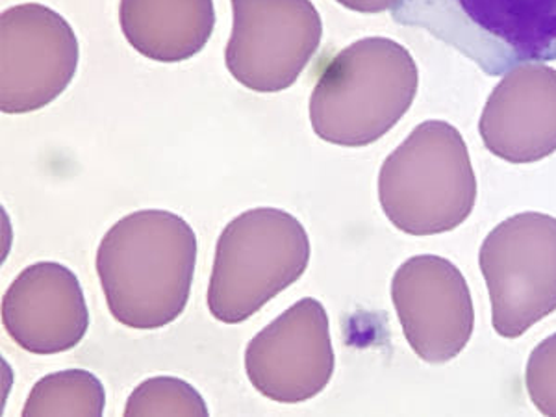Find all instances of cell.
<instances>
[{"mask_svg": "<svg viewBox=\"0 0 556 417\" xmlns=\"http://www.w3.org/2000/svg\"><path fill=\"white\" fill-rule=\"evenodd\" d=\"M96 264L115 321L128 329H162L182 316L190 301L197 236L180 215L139 210L108 230Z\"/></svg>", "mask_w": 556, "mask_h": 417, "instance_id": "obj_1", "label": "cell"}, {"mask_svg": "<svg viewBox=\"0 0 556 417\" xmlns=\"http://www.w3.org/2000/svg\"><path fill=\"white\" fill-rule=\"evenodd\" d=\"M417 86L416 62L403 45L358 39L323 67L311 97L312 128L332 146H371L405 117Z\"/></svg>", "mask_w": 556, "mask_h": 417, "instance_id": "obj_2", "label": "cell"}, {"mask_svg": "<svg viewBox=\"0 0 556 417\" xmlns=\"http://www.w3.org/2000/svg\"><path fill=\"white\" fill-rule=\"evenodd\" d=\"M379 201L393 227L410 236L451 232L468 219L477 178L468 146L445 121H425L384 160Z\"/></svg>", "mask_w": 556, "mask_h": 417, "instance_id": "obj_3", "label": "cell"}, {"mask_svg": "<svg viewBox=\"0 0 556 417\" xmlns=\"http://www.w3.org/2000/svg\"><path fill=\"white\" fill-rule=\"evenodd\" d=\"M392 17L440 39L488 76L556 60V0H399Z\"/></svg>", "mask_w": 556, "mask_h": 417, "instance_id": "obj_4", "label": "cell"}, {"mask_svg": "<svg viewBox=\"0 0 556 417\" xmlns=\"http://www.w3.org/2000/svg\"><path fill=\"white\" fill-rule=\"evenodd\" d=\"M308 262L311 240L298 217L278 208L238 215L215 247L210 314L227 325L247 321L298 282Z\"/></svg>", "mask_w": 556, "mask_h": 417, "instance_id": "obj_5", "label": "cell"}, {"mask_svg": "<svg viewBox=\"0 0 556 417\" xmlns=\"http://www.w3.org/2000/svg\"><path fill=\"white\" fill-rule=\"evenodd\" d=\"M492 325L516 340L556 312V217L525 212L508 217L482 241Z\"/></svg>", "mask_w": 556, "mask_h": 417, "instance_id": "obj_6", "label": "cell"}, {"mask_svg": "<svg viewBox=\"0 0 556 417\" xmlns=\"http://www.w3.org/2000/svg\"><path fill=\"white\" fill-rule=\"evenodd\" d=\"M225 64L256 93L290 89L319 51L321 15L312 0H232Z\"/></svg>", "mask_w": 556, "mask_h": 417, "instance_id": "obj_7", "label": "cell"}, {"mask_svg": "<svg viewBox=\"0 0 556 417\" xmlns=\"http://www.w3.org/2000/svg\"><path fill=\"white\" fill-rule=\"evenodd\" d=\"M80 60L75 30L52 8L28 2L0 15V110L30 114L70 88Z\"/></svg>", "mask_w": 556, "mask_h": 417, "instance_id": "obj_8", "label": "cell"}, {"mask_svg": "<svg viewBox=\"0 0 556 417\" xmlns=\"http://www.w3.org/2000/svg\"><path fill=\"white\" fill-rule=\"evenodd\" d=\"M334 366L329 314L316 299L298 301L247 345V377L256 392L280 405L319 395Z\"/></svg>", "mask_w": 556, "mask_h": 417, "instance_id": "obj_9", "label": "cell"}, {"mask_svg": "<svg viewBox=\"0 0 556 417\" xmlns=\"http://www.w3.org/2000/svg\"><path fill=\"white\" fill-rule=\"evenodd\" d=\"M392 301L412 351L429 364H445L466 349L475 327L468 280L442 256L406 260L392 280Z\"/></svg>", "mask_w": 556, "mask_h": 417, "instance_id": "obj_10", "label": "cell"}, {"mask_svg": "<svg viewBox=\"0 0 556 417\" xmlns=\"http://www.w3.org/2000/svg\"><path fill=\"white\" fill-rule=\"evenodd\" d=\"M2 325L28 353L47 356L75 349L89 327L80 280L56 262L26 267L4 293Z\"/></svg>", "mask_w": 556, "mask_h": 417, "instance_id": "obj_11", "label": "cell"}, {"mask_svg": "<svg viewBox=\"0 0 556 417\" xmlns=\"http://www.w3.org/2000/svg\"><path fill=\"white\" fill-rule=\"evenodd\" d=\"M488 151L508 164H534L556 152V70L523 64L503 76L479 121Z\"/></svg>", "mask_w": 556, "mask_h": 417, "instance_id": "obj_12", "label": "cell"}, {"mask_svg": "<svg viewBox=\"0 0 556 417\" xmlns=\"http://www.w3.org/2000/svg\"><path fill=\"white\" fill-rule=\"evenodd\" d=\"M119 23L141 56L178 64L203 51L212 38L214 0H121Z\"/></svg>", "mask_w": 556, "mask_h": 417, "instance_id": "obj_13", "label": "cell"}, {"mask_svg": "<svg viewBox=\"0 0 556 417\" xmlns=\"http://www.w3.org/2000/svg\"><path fill=\"white\" fill-rule=\"evenodd\" d=\"M106 392L101 380L86 369L47 375L34 384L23 416H102Z\"/></svg>", "mask_w": 556, "mask_h": 417, "instance_id": "obj_14", "label": "cell"}, {"mask_svg": "<svg viewBox=\"0 0 556 417\" xmlns=\"http://www.w3.org/2000/svg\"><path fill=\"white\" fill-rule=\"evenodd\" d=\"M208 406L195 388L177 377H154L130 393L125 416H208Z\"/></svg>", "mask_w": 556, "mask_h": 417, "instance_id": "obj_15", "label": "cell"}, {"mask_svg": "<svg viewBox=\"0 0 556 417\" xmlns=\"http://www.w3.org/2000/svg\"><path fill=\"white\" fill-rule=\"evenodd\" d=\"M525 386L532 405L544 416H556V334L538 343L525 371Z\"/></svg>", "mask_w": 556, "mask_h": 417, "instance_id": "obj_16", "label": "cell"}, {"mask_svg": "<svg viewBox=\"0 0 556 417\" xmlns=\"http://www.w3.org/2000/svg\"><path fill=\"white\" fill-rule=\"evenodd\" d=\"M338 4H342L348 10L358 13H382L392 12L397 7L399 0H336Z\"/></svg>", "mask_w": 556, "mask_h": 417, "instance_id": "obj_17", "label": "cell"}]
</instances>
